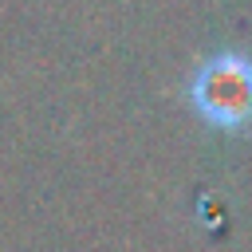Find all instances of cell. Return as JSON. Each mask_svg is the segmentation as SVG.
<instances>
[{
    "instance_id": "cell-1",
    "label": "cell",
    "mask_w": 252,
    "mask_h": 252,
    "mask_svg": "<svg viewBox=\"0 0 252 252\" xmlns=\"http://www.w3.org/2000/svg\"><path fill=\"white\" fill-rule=\"evenodd\" d=\"M189 98L209 126L244 130L252 122V59L240 51L209 55L189 79Z\"/></svg>"
}]
</instances>
